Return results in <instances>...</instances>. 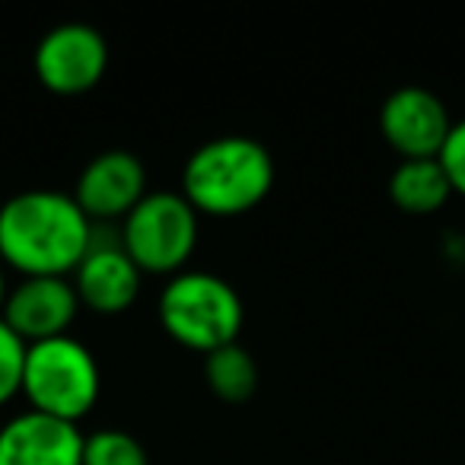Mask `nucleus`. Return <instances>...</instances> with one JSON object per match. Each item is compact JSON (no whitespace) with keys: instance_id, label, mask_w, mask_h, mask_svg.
<instances>
[{"instance_id":"1","label":"nucleus","mask_w":465,"mask_h":465,"mask_svg":"<svg viewBox=\"0 0 465 465\" xmlns=\"http://www.w3.org/2000/svg\"><path fill=\"white\" fill-rule=\"evenodd\" d=\"M93 236L96 223L71 192L26 188L0 204V262L20 278H71Z\"/></svg>"},{"instance_id":"2","label":"nucleus","mask_w":465,"mask_h":465,"mask_svg":"<svg viewBox=\"0 0 465 465\" xmlns=\"http://www.w3.org/2000/svg\"><path fill=\"white\" fill-rule=\"evenodd\" d=\"M274 188V156L249 134H220L188 153L182 166V198L198 217H242Z\"/></svg>"},{"instance_id":"3","label":"nucleus","mask_w":465,"mask_h":465,"mask_svg":"<svg viewBox=\"0 0 465 465\" xmlns=\"http://www.w3.org/2000/svg\"><path fill=\"white\" fill-rule=\"evenodd\" d=\"M156 319L179 348L204 357L211 351L240 341L246 306H242L240 291L226 278L185 268L163 281Z\"/></svg>"},{"instance_id":"4","label":"nucleus","mask_w":465,"mask_h":465,"mask_svg":"<svg viewBox=\"0 0 465 465\" xmlns=\"http://www.w3.org/2000/svg\"><path fill=\"white\" fill-rule=\"evenodd\" d=\"M20 395L29 411L80 424L103 395V370L96 354L77 335L29 344Z\"/></svg>"},{"instance_id":"5","label":"nucleus","mask_w":465,"mask_h":465,"mask_svg":"<svg viewBox=\"0 0 465 465\" xmlns=\"http://www.w3.org/2000/svg\"><path fill=\"white\" fill-rule=\"evenodd\" d=\"M118 242L141 274L173 278L185 272L201 240V217L182 192H147L141 204L118 223Z\"/></svg>"},{"instance_id":"6","label":"nucleus","mask_w":465,"mask_h":465,"mask_svg":"<svg viewBox=\"0 0 465 465\" xmlns=\"http://www.w3.org/2000/svg\"><path fill=\"white\" fill-rule=\"evenodd\" d=\"M33 71L54 96H84L109 71V42L90 23H61L39 39Z\"/></svg>"},{"instance_id":"7","label":"nucleus","mask_w":465,"mask_h":465,"mask_svg":"<svg viewBox=\"0 0 465 465\" xmlns=\"http://www.w3.org/2000/svg\"><path fill=\"white\" fill-rule=\"evenodd\" d=\"M450 128L446 103L424 86H399L380 105V134L399 160H437Z\"/></svg>"},{"instance_id":"8","label":"nucleus","mask_w":465,"mask_h":465,"mask_svg":"<svg viewBox=\"0 0 465 465\" xmlns=\"http://www.w3.org/2000/svg\"><path fill=\"white\" fill-rule=\"evenodd\" d=\"M147 166L131 150L112 147L96 153L74 182V201L93 223H122L147 194Z\"/></svg>"},{"instance_id":"9","label":"nucleus","mask_w":465,"mask_h":465,"mask_svg":"<svg viewBox=\"0 0 465 465\" xmlns=\"http://www.w3.org/2000/svg\"><path fill=\"white\" fill-rule=\"evenodd\" d=\"M74 291L80 297V306L96 316H122L137 303L143 287L141 268L131 262V255L118 242V232H99L93 236L90 252L71 274Z\"/></svg>"},{"instance_id":"10","label":"nucleus","mask_w":465,"mask_h":465,"mask_svg":"<svg viewBox=\"0 0 465 465\" xmlns=\"http://www.w3.org/2000/svg\"><path fill=\"white\" fill-rule=\"evenodd\" d=\"M80 297L71 278H20L10 284L0 319L26 344L71 335L80 316Z\"/></svg>"},{"instance_id":"11","label":"nucleus","mask_w":465,"mask_h":465,"mask_svg":"<svg viewBox=\"0 0 465 465\" xmlns=\"http://www.w3.org/2000/svg\"><path fill=\"white\" fill-rule=\"evenodd\" d=\"M84 437L80 424L23 408L0 424V465H84Z\"/></svg>"},{"instance_id":"12","label":"nucleus","mask_w":465,"mask_h":465,"mask_svg":"<svg viewBox=\"0 0 465 465\" xmlns=\"http://www.w3.org/2000/svg\"><path fill=\"white\" fill-rule=\"evenodd\" d=\"M389 198L401 213L430 217L452 198V185L440 160H399L389 175Z\"/></svg>"},{"instance_id":"13","label":"nucleus","mask_w":465,"mask_h":465,"mask_svg":"<svg viewBox=\"0 0 465 465\" xmlns=\"http://www.w3.org/2000/svg\"><path fill=\"white\" fill-rule=\"evenodd\" d=\"M204 382L220 401L242 405L259 392V363L240 341L204 354Z\"/></svg>"},{"instance_id":"14","label":"nucleus","mask_w":465,"mask_h":465,"mask_svg":"<svg viewBox=\"0 0 465 465\" xmlns=\"http://www.w3.org/2000/svg\"><path fill=\"white\" fill-rule=\"evenodd\" d=\"M84 465H150V459L134 433L99 427L84 437Z\"/></svg>"},{"instance_id":"15","label":"nucleus","mask_w":465,"mask_h":465,"mask_svg":"<svg viewBox=\"0 0 465 465\" xmlns=\"http://www.w3.org/2000/svg\"><path fill=\"white\" fill-rule=\"evenodd\" d=\"M26 348L29 344L0 319V408H7L14 399H20Z\"/></svg>"},{"instance_id":"16","label":"nucleus","mask_w":465,"mask_h":465,"mask_svg":"<svg viewBox=\"0 0 465 465\" xmlns=\"http://www.w3.org/2000/svg\"><path fill=\"white\" fill-rule=\"evenodd\" d=\"M437 160H440V166H443L446 179H450L452 194H462L465 198V118L452 122L450 137H446Z\"/></svg>"},{"instance_id":"17","label":"nucleus","mask_w":465,"mask_h":465,"mask_svg":"<svg viewBox=\"0 0 465 465\" xmlns=\"http://www.w3.org/2000/svg\"><path fill=\"white\" fill-rule=\"evenodd\" d=\"M7 293H10V272L4 268V262H0V310L7 303Z\"/></svg>"}]
</instances>
